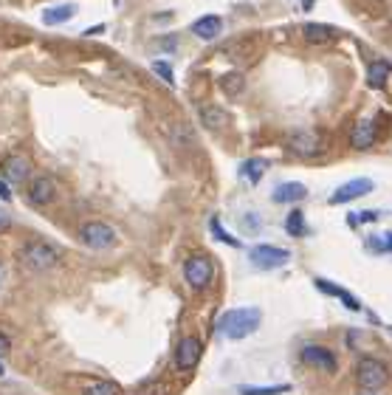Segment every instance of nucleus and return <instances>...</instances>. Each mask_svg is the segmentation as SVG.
<instances>
[{
	"label": "nucleus",
	"instance_id": "7",
	"mask_svg": "<svg viewBox=\"0 0 392 395\" xmlns=\"http://www.w3.org/2000/svg\"><path fill=\"white\" fill-rule=\"evenodd\" d=\"M375 190V184L370 178H353V181H347V184H342L333 195L327 198V203L330 206H342V203H350V201H355V198H364V195H370Z\"/></svg>",
	"mask_w": 392,
	"mask_h": 395
},
{
	"label": "nucleus",
	"instance_id": "9",
	"mask_svg": "<svg viewBox=\"0 0 392 395\" xmlns=\"http://www.w3.org/2000/svg\"><path fill=\"white\" fill-rule=\"evenodd\" d=\"M200 353H203V345L198 336H184L175 347V367L178 370H195L198 361H200Z\"/></svg>",
	"mask_w": 392,
	"mask_h": 395
},
{
	"label": "nucleus",
	"instance_id": "26",
	"mask_svg": "<svg viewBox=\"0 0 392 395\" xmlns=\"http://www.w3.org/2000/svg\"><path fill=\"white\" fill-rule=\"evenodd\" d=\"M378 221V212H350L347 215V223L355 229V226H364V223H373Z\"/></svg>",
	"mask_w": 392,
	"mask_h": 395
},
{
	"label": "nucleus",
	"instance_id": "27",
	"mask_svg": "<svg viewBox=\"0 0 392 395\" xmlns=\"http://www.w3.org/2000/svg\"><path fill=\"white\" fill-rule=\"evenodd\" d=\"M153 71H156L167 85H175V71H172L169 63H164V59H156V63H153Z\"/></svg>",
	"mask_w": 392,
	"mask_h": 395
},
{
	"label": "nucleus",
	"instance_id": "22",
	"mask_svg": "<svg viewBox=\"0 0 392 395\" xmlns=\"http://www.w3.org/2000/svg\"><path fill=\"white\" fill-rule=\"evenodd\" d=\"M285 232H288L291 237H305V234H308L305 215H302V212H299V209L288 212V218H285Z\"/></svg>",
	"mask_w": 392,
	"mask_h": 395
},
{
	"label": "nucleus",
	"instance_id": "33",
	"mask_svg": "<svg viewBox=\"0 0 392 395\" xmlns=\"http://www.w3.org/2000/svg\"><path fill=\"white\" fill-rule=\"evenodd\" d=\"M161 48H167V51H175L178 48V40L175 37H161V43H158Z\"/></svg>",
	"mask_w": 392,
	"mask_h": 395
},
{
	"label": "nucleus",
	"instance_id": "35",
	"mask_svg": "<svg viewBox=\"0 0 392 395\" xmlns=\"http://www.w3.org/2000/svg\"><path fill=\"white\" fill-rule=\"evenodd\" d=\"M3 285H6V265L0 263V288H3Z\"/></svg>",
	"mask_w": 392,
	"mask_h": 395
},
{
	"label": "nucleus",
	"instance_id": "11",
	"mask_svg": "<svg viewBox=\"0 0 392 395\" xmlns=\"http://www.w3.org/2000/svg\"><path fill=\"white\" fill-rule=\"evenodd\" d=\"M288 147L293 150L296 156H305V159L322 153V141H319V136L311 133V130H293V133L288 136Z\"/></svg>",
	"mask_w": 392,
	"mask_h": 395
},
{
	"label": "nucleus",
	"instance_id": "34",
	"mask_svg": "<svg viewBox=\"0 0 392 395\" xmlns=\"http://www.w3.org/2000/svg\"><path fill=\"white\" fill-rule=\"evenodd\" d=\"M12 226V218L6 215V212H0V232H6Z\"/></svg>",
	"mask_w": 392,
	"mask_h": 395
},
{
	"label": "nucleus",
	"instance_id": "5",
	"mask_svg": "<svg viewBox=\"0 0 392 395\" xmlns=\"http://www.w3.org/2000/svg\"><path fill=\"white\" fill-rule=\"evenodd\" d=\"M249 260H251V265H257V268H262V271H274V268H282V265L291 260V254H288L285 249H277V246H268V243H260V246H254V249L249 252Z\"/></svg>",
	"mask_w": 392,
	"mask_h": 395
},
{
	"label": "nucleus",
	"instance_id": "17",
	"mask_svg": "<svg viewBox=\"0 0 392 395\" xmlns=\"http://www.w3.org/2000/svg\"><path fill=\"white\" fill-rule=\"evenodd\" d=\"M316 288H319L322 294H327V296L342 299L347 311H361V302H358L347 288H342V285H336V283H327V280H316Z\"/></svg>",
	"mask_w": 392,
	"mask_h": 395
},
{
	"label": "nucleus",
	"instance_id": "23",
	"mask_svg": "<svg viewBox=\"0 0 392 395\" xmlns=\"http://www.w3.org/2000/svg\"><path fill=\"white\" fill-rule=\"evenodd\" d=\"M367 249L375 252V254H392V232H384V234H373L364 240Z\"/></svg>",
	"mask_w": 392,
	"mask_h": 395
},
{
	"label": "nucleus",
	"instance_id": "31",
	"mask_svg": "<svg viewBox=\"0 0 392 395\" xmlns=\"http://www.w3.org/2000/svg\"><path fill=\"white\" fill-rule=\"evenodd\" d=\"M0 201H6V203L12 201V187L6 184V181H3V178H0Z\"/></svg>",
	"mask_w": 392,
	"mask_h": 395
},
{
	"label": "nucleus",
	"instance_id": "4",
	"mask_svg": "<svg viewBox=\"0 0 392 395\" xmlns=\"http://www.w3.org/2000/svg\"><path fill=\"white\" fill-rule=\"evenodd\" d=\"M23 263L28 268H34V271H48L59 263V252L51 249L48 243H40V240H32V243H25L23 252H20Z\"/></svg>",
	"mask_w": 392,
	"mask_h": 395
},
{
	"label": "nucleus",
	"instance_id": "36",
	"mask_svg": "<svg viewBox=\"0 0 392 395\" xmlns=\"http://www.w3.org/2000/svg\"><path fill=\"white\" fill-rule=\"evenodd\" d=\"M105 32V26H94V28H87V34H102Z\"/></svg>",
	"mask_w": 392,
	"mask_h": 395
},
{
	"label": "nucleus",
	"instance_id": "12",
	"mask_svg": "<svg viewBox=\"0 0 392 395\" xmlns=\"http://www.w3.org/2000/svg\"><path fill=\"white\" fill-rule=\"evenodd\" d=\"M56 198V184H54V178L48 175H37L28 181V201H32L34 206H45Z\"/></svg>",
	"mask_w": 392,
	"mask_h": 395
},
{
	"label": "nucleus",
	"instance_id": "37",
	"mask_svg": "<svg viewBox=\"0 0 392 395\" xmlns=\"http://www.w3.org/2000/svg\"><path fill=\"white\" fill-rule=\"evenodd\" d=\"M0 376H3V364H0Z\"/></svg>",
	"mask_w": 392,
	"mask_h": 395
},
{
	"label": "nucleus",
	"instance_id": "24",
	"mask_svg": "<svg viewBox=\"0 0 392 395\" xmlns=\"http://www.w3.org/2000/svg\"><path fill=\"white\" fill-rule=\"evenodd\" d=\"M291 384H274V387H240V395H285Z\"/></svg>",
	"mask_w": 392,
	"mask_h": 395
},
{
	"label": "nucleus",
	"instance_id": "28",
	"mask_svg": "<svg viewBox=\"0 0 392 395\" xmlns=\"http://www.w3.org/2000/svg\"><path fill=\"white\" fill-rule=\"evenodd\" d=\"M85 395H118V387L110 384V381H99V384H94V387H87Z\"/></svg>",
	"mask_w": 392,
	"mask_h": 395
},
{
	"label": "nucleus",
	"instance_id": "16",
	"mask_svg": "<svg viewBox=\"0 0 392 395\" xmlns=\"http://www.w3.org/2000/svg\"><path fill=\"white\" fill-rule=\"evenodd\" d=\"M302 34H305V40L311 43V45H327V43H333L336 37H339V32L333 26H324V23H308L305 28H302Z\"/></svg>",
	"mask_w": 392,
	"mask_h": 395
},
{
	"label": "nucleus",
	"instance_id": "32",
	"mask_svg": "<svg viewBox=\"0 0 392 395\" xmlns=\"http://www.w3.org/2000/svg\"><path fill=\"white\" fill-rule=\"evenodd\" d=\"M9 350H12V342L3 336V333H0V358H3V356H9Z\"/></svg>",
	"mask_w": 392,
	"mask_h": 395
},
{
	"label": "nucleus",
	"instance_id": "19",
	"mask_svg": "<svg viewBox=\"0 0 392 395\" xmlns=\"http://www.w3.org/2000/svg\"><path fill=\"white\" fill-rule=\"evenodd\" d=\"M389 74H392L389 59H375V63H370V68H367V85L370 88H384Z\"/></svg>",
	"mask_w": 392,
	"mask_h": 395
},
{
	"label": "nucleus",
	"instance_id": "10",
	"mask_svg": "<svg viewBox=\"0 0 392 395\" xmlns=\"http://www.w3.org/2000/svg\"><path fill=\"white\" fill-rule=\"evenodd\" d=\"M299 356H302L305 364H311V367H316L322 373H336V356H333V350H327L322 345H305Z\"/></svg>",
	"mask_w": 392,
	"mask_h": 395
},
{
	"label": "nucleus",
	"instance_id": "3",
	"mask_svg": "<svg viewBox=\"0 0 392 395\" xmlns=\"http://www.w3.org/2000/svg\"><path fill=\"white\" fill-rule=\"evenodd\" d=\"M184 280H187L189 288L203 291L209 283L215 280V263L209 260L206 254H192V257H187V263H184Z\"/></svg>",
	"mask_w": 392,
	"mask_h": 395
},
{
	"label": "nucleus",
	"instance_id": "1",
	"mask_svg": "<svg viewBox=\"0 0 392 395\" xmlns=\"http://www.w3.org/2000/svg\"><path fill=\"white\" fill-rule=\"evenodd\" d=\"M262 322V314L260 308H234V311H226L218 322V330L223 333L226 339H246L251 333L260 327Z\"/></svg>",
	"mask_w": 392,
	"mask_h": 395
},
{
	"label": "nucleus",
	"instance_id": "25",
	"mask_svg": "<svg viewBox=\"0 0 392 395\" xmlns=\"http://www.w3.org/2000/svg\"><path fill=\"white\" fill-rule=\"evenodd\" d=\"M209 229H212V234L218 237V240H223L226 243V246H231V249H240V243H237V237H231L223 226H220V221L218 218H212V221H209Z\"/></svg>",
	"mask_w": 392,
	"mask_h": 395
},
{
	"label": "nucleus",
	"instance_id": "6",
	"mask_svg": "<svg viewBox=\"0 0 392 395\" xmlns=\"http://www.w3.org/2000/svg\"><path fill=\"white\" fill-rule=\"evenodd\" d=\"M79 240L85 243L87 249H107V246L116 243V232L107 223H102V221H90V223H85L79 229Z\"/></svg>",
	"mask_w": 392,
	"mask_h": 395
},
{
	"label": "nucleus",
	"instance_id": "2",
	"mask_svg": "<svg viewBox=\"0 0 392 395\" xmlns=\"http://www.w3.org/2000/svg\"><path fill=\"white\" fill-rule=\"evenodd\" d=\"M355 381H358L361 389L378 392L389 384V370H386V364L378 361L375 356H361L358 364H355Z\"/></svg>",
	"mask_w": 392,
	"mask_h": 395
},
{
	"label": "nucleus",
	"instance_id": "15",
	"mask_svg": "<svg viewBox=\"0 0 392 395\" xmlns=\"http://www.w3.org/2000/svg\"><path fill=\"white\" fill-rule=\"evenodd\" d=\"M274 203H296L308 198V187L299 184V181H288V184H280L274 192H271Z\"/></svg>",
	"mask_w": 392,
	"mask_h": 395
},
{
	"label": "nucleus",
	"instance_id": "14",
	"mask_svg": "<svg viewBox=\"0 0 392 395\" xmlns=\"http://www.w3.org/2000/svg\"><path fill=\"white\" fill-rule=\"evenodd\" d=\"M375 139H378V130H375V121H370V119H361L350 136L355 150H370L375 144Z\"/></svg>",
	"mask_w": 392,
	"mask_h": 395
},
{
	"label": "nucleus",
	"instance_id": "13",
	"mask_svg": "<svg viewBox=\"0 0 392 395\" xmlns=\"http://www.w3.org/2000/svg\"><path fill=\"white\" fill-rule=\"evenodd\" d=\"M220 32H223V20L218 14H203L192 23V34L203 43H212L215 37H220Z\"/></svg>",
	"mask_w": 392,
	"mask_h": 395
},
{
	"label": "nucleus",
	"instance_id": "8",
	"mask_svg": "<svg viewBox=\"0 0 392 395\" xmlns=\"http://www.w3.org/2000/svg\"><path fill=\"white\" fill-rule=\"evenodd\" d=\"M0 175H3V181L12 187V184H25L28 175H32V161H28L23 153H12L3 159V164H0Z\"/></svg>",
	"mask_w": 392,
	"mask_h": 395
},
{
	"label": "nucleus",
	"instance_id": "20",
	"mask_svg": "<svg viewBox=\"0 0 392 395\" xmlns=\"http://www.w3.org/2000/svg\"><path fill=\"white\" fill-rule=\"evenodd\" d=\"M265 170H268V161H262V159H249V161L240 164V175H243L251 187L260 184L262 175H265Z\"/></svg>",
	"mask_w": 392,
	"mask_h": 395
},
{
	"label": "nucleus",
	"instance_id": "29",
	"mask_svg": "<svg viewBox=\"0 0 392 395\" xmlns=\"http://www.w3.org/2000/svg\"><path fill=\"white\" fill-rule=\"evenodd\" d=\"M243 229L249 232V234H257L260 232V218H257V212H249V215H243Z\"/></svg>",
	"mask_w": 392,
	"mask_h": 395
},
{
	"label": "nucleus",
	"instance_id": "18",
	"mask_svg": "<svg viewBox=\"0 0 392 395\" xmlns=\"http://www.w3.org/2000/svg\"><path fill=\"white\" fill-rule=\"evenodd\" d=\"M200 121H203L206 130H220V128L229 125V113L223 108H218V105H206L200 110Z\"/></svg>",
	"mask_w": 392,
	"mask_h": 395
},
{
	"label": "nucleus",
	"instance_id": "21",
	"mask_svg": "<svg viewBox=\"0 0 392 395\" xmlns=\"http://www.w3.org/2000/svg\"><path fill=\"white\" fill-rule=\"evenodd\" d=\"M74 14H76V6H74V3L54 6V9H45V12H43V23H45V26H63V23H68Z\"/></svg>",
	"mask_w": 392,
	"mask_h": 395
},
{
	"label": "nucleus",
	"instance_id": "30",
	"mask_svg": "<svg viewBox=\"0 0 392 395\" xmlns=\"http://www.w3.org/2000/svg\"><path fill=\"white\" fill-rule=\"evenodd\" d=\"M220 82L226 85V94H231V97H237V94H240V90H237L234 85H240V82H243V77H240V74H229V77H223Z\"/></svg>",
	"mask_w": 392,
	"mask_h": 395
}]
</instances>
